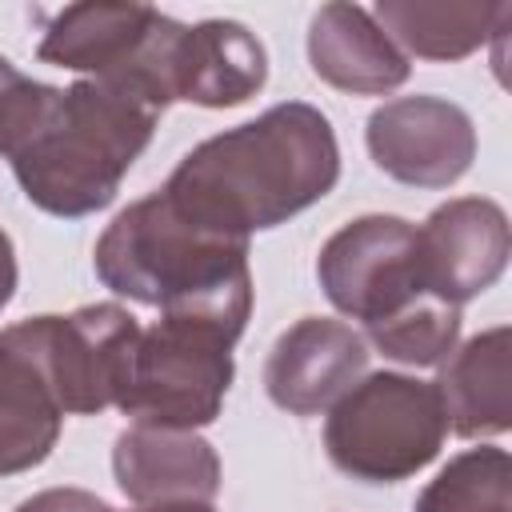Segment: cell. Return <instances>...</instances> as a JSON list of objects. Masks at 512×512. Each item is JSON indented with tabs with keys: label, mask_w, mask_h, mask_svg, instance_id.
Masks as SVG:
<instances>
[{
	"label": "cell",
	"mask_w": 512,
	"mask_h": 512,
	"mask_svg": "<svg viewBox=\"0 0 512 512\" xmlns=\"http://www.w3.org/2000/svg\"><path fill=\"white\" fill-rule=\"evenodd\" d=\"M156 120L160 108L124 84L84 76L56 88L24 76L0 104V156L40 212L80 220L116 200Z\"/></svg>",
	"instance_id": "1"
},
{
	"label": "cell",
	"mask_w": 512,
	"mask_h": 512,
	"mask_svg": "<svg viewBox=\"0 0 512 512\" xmlns=\"http://www.w3.org/2000/svg\"><path fill=\"white\" fill-rule=\"evenodd\" d=\"M340 180L328 116L304 100L196 144L164 180V200L196 228L248 240L324 200Z\"/></svg>",
	"instance_id": "2"
},
{
	"label": "cell",
	"mask_w": 512,
	"mask_h": 512,
	"mask_svg": "<svg viewBox=\"0 0 512 512\" xmlns=\"http://www.w3.org/2000/svg\"><path fill=\"white\" fill-rule=\"evenodd\" d=\"M92 264L108 292L160 308V316L212 320L232 336L248 324V240L188 224L164 192H148L116 212L96 240Z\"/></svg>",
	"instance_id": "3"
},
{
	"label": "cell",
	"mask_w": 512,
	"mask_h": 512,
	"mask_svg": "<svg viewBox=\"0 0 512 512\" xmlns=\"http://www.w3.org/2000/svg\"><path fill=\"white\" fill-rule=\"evenodd\" d=\"M448 440L440 396L404 372L360 376L324 420V452L336 472L364 484H396L428 468Z\"/></svg>",
	"instance_id": "4"
},
{
	"label": "cell",
	"mask_w": 512,
	"mask_h": 512,
	"mask_svg": "<svg viewBox=\"0 0 512 512\" xmlns=\"http://www.w3.org/2000/svg\"><path fill=\"white\" fill-rule=\"evenodd\" d=\"M232 336L228 328L196 316H160L140 328L116 408L132 424L196 432L212 424L232 388Z\"/></svg>",
	"instance_id": "5"
},
{
	"label": "cell",
	"mask_w": 512,
	"mask_h": 512,
	"mask_svg": "<svg viewBox=\"0 0 512 512\" xmlns=\"http://www.w3.org/2000/svg\"><path fill=\"white\" fill-rule=\"evenodd\" d=\"M180 32L184 24L152 4L84 0L60 8L48 20L36 56L44 64L84 72L92 80L124 84L164 112L172 104L168 72Z\"/></svg>",
	"instance_id": "6"
},
{
	"label": "cell",
	"mask_w": 512,
	"mask_h": 512,
	"mask_svg": "<svg viewBox=\"0 0 512 512\" xmlns=\"http://www.w3.org/2000/svg\"><path fill=\"white\" fill-rule=\"evenodd\" d=\"M316 280L336 312L364 328L384 324L432 296L420 280L416 224L404 216H360L332 232L316 256Z\"/></svg>",
	"instance_id": "7"
},
{
	"label": "cell",
	"mask_w": 512,
	"mask_h": 512,
	"mask_svg": "<svg viewBox=\"0 0 512 512\" xmlns=\"http://www.w3.org/2000/svg\"><path fill=\"white\" fill-rule=\"evenodd\" d=\"M32 352L40 356L64 416H96L116 408L140 320L120 304H84L68 316L20 320Z\"/></svg>",
	"instance_id": "8"
},
{
	"label": "cell",
	"mask_w": 512,
	"mask_h": 512,
	"mask_svg": "<svg viewBox=\"0 0 512 512\" xmlns=\"http://www.w3.org/2000/svg\"><path fill=\"white\" fill-rule=\"evenodd\" d=\"M372 164L412 188H448L476 160L472 116L440 96H396L368 116Z\"/></svg>",
	"instance_id": "9"
},
{
	"label": "cell",
	"mask_w": 512,
	"mask_h": 512,
	"mask_svg": "<svg viewBox=\"0 0 512 512\" xmlns=\"http://www.w3.org/2000/svg\"><path fill=\"white\" fill-rule=\"evenodd\" d=\"M512 252L508 216L488 196H456L416 228V260L424 288L444 304H468L488 292Z\"/></svg>",
	"instance_id": "10"
},
{
	"label": "cell",
	"mask_w": 512,
	"mask_h": 512,
	"mask_svg": "<svg viewBox=\"0 0 512 512\" xmlns=\"http://www.w3.org/2000/svg\"><path fill=\"white\" fill-rule=\"evenodd\" d=\"M368 340L328 316H304L268 352L264 388L268 400L292 416H316L332 408L368 368Z\"/></svg>",
	"instance_id": "11"
},
{
	"label": "cell",
	"mask_w": 512,
	"mask_h": 512,
	"mask_svg": "<svg viewBox=\"0 0 512 512\" xmlns=\"http://www.w3.org/2000/svg\"><path fill=\"white\" fill-rule=\"evenodd\" d=\"M112 476L136 504H212L220 492V456L200 432L128 424L112 444Z\"/></svg>",
	"instance_id": "12"
},
{
	"label": "cell",
	"mask_w": 512,
	"mask_h": 512,
	"mask_svg": "<svg viewBox=\"0 0 512 512\" xmlns=\"http://www.w3.org/2000/svg\"><path fill=\"white\" fill-rule=\"evenodd\" d=\"M268 80V52L240 20H200L184 24L168 92L172 104H200V108H236L252 100Z\"/></svg>",
	"instance_id": "13"
},
{
	"label": "cell",
	"mask_w": 512,
	"mask_h": 512,
	"mask_svg": "<svg viewBox=\"0 0 512 512\" xmlns=\"http://www.w3.org/2000/svg\"><path fill=\"white\" fill-rule=\"evenodd\" d=\"M308 64L312 72L352 96H384L400 88L412 72L408 56L360 4H324L308 24Z\"/></svg>",
	"instance_id": "14"
},
{
	"label": "cell",
	"mask_w": 512,
	"mask_h": 512,
	"mask_svg": "<svg viewBox=\"0 0 512 512\" xmlns=\"http://www.w3.org/2000/svg\"><path fill=\"white\" fill-rule=\"evenodd\" d=\"M64 408L20 324L0 332V476L44 464L60 440Z\"/></svg>",
	"instance_id": "15"
},
{
	"label": "cell",
	"mask_w": 512,
	"mask_h": 512,
	"mask_svg": "<svg viewBox=\"0 0 512 512\" xmlns=\"http://www.w3.org/2000/svg\"><path fill=\"white\" fill-rule=\"evenodd\" d=\"M432 388L456 436H504L512 428V328L496 324L448 352Z\"/></svg>",
	"instance_id": "16"
},
{
	"label": "cell",
	"mask_w": 512,
	"mask_h": 512,
	"mask_svg": "<svg viewBox=\"0 0 512 512\" xmlns=\"http://www.w3.org/2000/svg\"><path fill=\"white\" fill-rule=\"evenodd\" d=\"M508 4H472V0H380L372 20L392 36V44L420 60H464L484 48L488 36H500Z\"/></svg>",
	"instance_id": "17"
},
{
	"label": "cell",
	"mask_w": 512,
	"mask_h": 512,
	"mask_svg": "<svg viewBox=\"0 0 512 512\" xmlns=\"http://www.w3.org/2000/svg\"><path fill=\"white\" fill-rule=\"evenodd\" d=\"M416 512H512V456L496 444L452 456L416 496Z\"/></svg>",
	"instance_id": "18"
},
{
	"label": "cell",
	"mask_w": 512,
	"mask_h": 512,
	"mask_svg": "<svg viewBox=\"0 0 512 512\" xmlns=\"http://www.w3.org/2000/svg\"><path fill=\"white\" fill-rule=\"evenodd\" d=\"M456 340H460V308L444 304L436 296H424L412 308H404L400 316L368 328V344L408 368L444 364L448 352L456 348Z\"/></svg>",
	"instance_id": "19"
},
{
	"label": "cell",
	"mask_w": 512,
	"mask_h": 512,
	"mask_svg": "<svg viewBox=\"0 0 512 512\" xmlns=\"http://www.w3.org/2000/svg\"><path fill=\"white\" fill-rule=\"evenodd\" d=\"M16 512H112L96 492L84 488H44L16 504Z\"/></svg>",
	"instance_id": "20"
},
{
	"label": "cell",
	"mask_w": 512,
	"mask_h": 512,
	"mask_svg": "<svg viewBox=\"0 0 512 512\" xmlns=\"http://www.w3.org/2000/svg\"><path fill=\"white\" fill-rule=\"evenodd\" d=\"M12 292H16V252H12L8 232L0 228V312L8 308Z\"/></svg>",
	"instance_id": "21"
},
{
	"label": "cell",
	"mask_w": 512,
	"mask_h": 512,
	"mask_svg": "<svg viewBox=\"0 0 512 512\" xmlns=\"http://www.w3.org/2000/svg\"><path fill=\"white\" fill-rule=\"evenodd\" d=\"M132 512H216L212 504H196V500H176V504H140Z\"/></svg>",
	"instance_id": "22"
},
{
	"label": "cell",
	"mask_w": 512,
	"mask_h": 512,
	"mask_svg": "<svg viewBox=\"0 0 512 512\" xmlns=\"http://www.w3.org/2000/svg\"><path fill=\"white\" fill-rule=\"evenodd\" d=\"M20 80H24V72H20V68H16L8 56H0V104H4V96H8V92L20 84Z\"/></svg>",
	"instance_id": "23"
}]
</instances>
